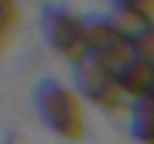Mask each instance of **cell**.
I'll return each mask as SVG.
<instances>
[{"instance_id":"1","label":"cell","mask_w":154,"mask_h":144,"mask_svg":"<svg viewBox=\"0 0 154 144\" xmlns=\"http://www.w3.org/2000/svg\"><path fill=\"white\" fill-rule=\"evenodd\" d=\"M36 113L50 131L66 140H79L84 135V113L82 106L63 83L54 79H43L34 92Z\"/></svg>"},{"instance_id":"2","label":"cell","mask_w":154,"mask_h":144,"mask_svg":"<svg viewBox=\"0 0 154 144\" xmlns=\"http://www.w3.org/2000/svg\"><path fill=\"white\" fill-rule=\"evenodd\" d=\"M72 81L79 95L102 111H118L127 97L118 74L91 54L72 63Z\"/></svg>"},{"instance_id":"3","label":"cell","mask_w":154,"mask_h":144,"mask_svg":"<svg viewBox=\"0 0 154 144\" xmlns=\"http://www.w3.org/2000/svg\"><path fill=\"white\" fill-rule=\"evenodd\" d=\"M41 29L48 45L59 52L63 59L77 63L88 56L86 45V18H79L66 7L50 5L43 9L41 16Z\"/></svg>"},{"instance_id":"4","label":"cell","mask_w":154,"mask_h":144,"mask_svg":"<svg viewBox=\"0 0 154 144\" xmlns=\"http://www.w3.org/2000/svg\"><path fill=\"white\" fill-rule=\"evenodd\" d=\"M86 45L88 54L111 68L116 74L138 56L129 36L111 18H86Z\"/></svg>"},{"instance_id":"5","label":"cell","mask_w":154,"mask_h":144,"mask_svg":"<svg viewBox=\"0 0 154 144\" xmlns=\"http://www.w3.org/2000/svg\"><path fill=\"white\" fill-rule=\"evenodd\" d=\"M118 79H120L122 90L134 99L152 95L154 92V63L138 54L125 70L118 72Z\"/></svg>"},{"instance_id":"6","label":"cell","mask_w":154,"mask_h":144,"mask_svg":"<svg viewBox=\"0 0 154 144\" xmlns=\"http://www.w3.org/2000/svg\"><path fill=\"white\" fill-rule=\"evenodd\" d=\"M111 20L129 36L136 52L154 63V20L136 18V16H127V14H116Z\"/></svg>"},{"instance_id":"7","label":"cell","mask_w":154,"mask_h":144,"mask_svg":"<svg viewBox=\"0 0 154 144\" xmlns=\"http://www.w3.org/2000/svg\"><path fill=\"white\" fill-rule=\"evenodd\" d=\"M131 135L143 144H154V92L131 106Z\"/></svg>"},{"instance_id":"8","label":"cell","mask_w":154,"mask_h":144,"mask_svg":"<svg viewBox=\"0 0 154 144\" xmlns=\"http://www.w3.org/2000/svg\"><path fill=\"white\" fill-rule=\"evenodd\" d=\"M20 23V9L16 0H0V36H2V48L11 41L16 27Z\"/></svg>"},{"instance_id":"9","label":"cell","mask_w":154,"mask_h":144,"mask_svg":"<svg viewBox=\"0 0 154 144\" xmlns=\"http://www.w3.org/2000/svg\"><path fill=\"white\" fill-rule=\"evenodd\" d=\"M111 2L116 7V14L154 20V0H111Z\"/></svg>"}]
</instances>
